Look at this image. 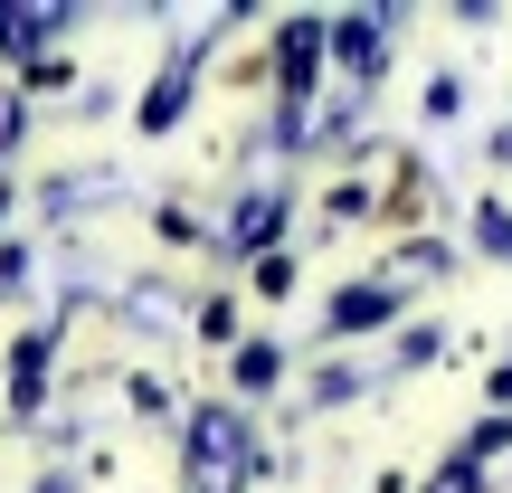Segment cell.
Segmentation results:
<instances>
[{"label": "cell", "instance_id": "obj_6", "mask_svg": "<svg viewBox=\"0 0 512 493\" xmlns=\"http://www.w3.org/2000/svg\"><path fill=\"white\" fill-rule=\"evenodd\" d=\"M38 493H67V475H48V484H38Z\"/></svg>", "mask_w": 512, "mask_h": 493}, {"label": "cell", "instance_id": "obj_2", "mask_svg": "<svg viewBox=\"0 0 512 493\" xmlns=\"http://www.w3.org/2000/svg\"><path fill=\"white\" fill-rule=\"evenodd\" d=\"M57 29H67V10H0V48L10 57H29L38 38H57Z\"/></svg>", "mask_w": 512, "mask_h": 493}, {"label": "cell", "instance_id": "obj_5", "mask_svg": "<svg viewBox=\"0 0 512 493\" xmlns=\"http://www.w3.org/2000/svg\"><path fill=\"white\" fill-rule=\"evenodd\" d=\"M484 247H494V256H512V209H484Z\"/></svg>", "mask_w": 512, "mask_h": 493}, {"label": "cell", "instance_id": "obj_1", "mask_svg": "<svg viewBox=\"0 0 512 493\" xmlns=\"http://www.w3.org/2000/svg\"><path fill=\"white\" fill-rule=\"evenodd\" d=\"M48 342H57V332H29V342L10 351V399H19V408H38V380H48Z\"/></svg>", "mask_w": 512, "mask_h": 493}, {"label": "cell", "instance_id": "obj_4", "mask_svg": "<svg viewBox=\"0 0 512 493\" xmlns=\"http://www.w3.org/2000/svg\"><path fill=\"white\" fill-rule=\"evenodd\" d=\"M238 380H247V389H266V380H275V351H266V342L238 351Z\"/></svg>", "mask_w": 512, "mask_h": 493}, {"label": "cell", "instance_id": "obj_3", "mask_svg": "<svg viewBox=\"0 0 512 493\" xmlns=\"http://www.w3.org/2000/svg\"><path fill=\"white\" fill-rule=\"evenodd\" d=\"M342 57H351V67H361V76H370V67H380V57H389V38L370 29V19H342Z\"/></svg>", "mask_w": 512, "mask_h": 493}]
</instances>
